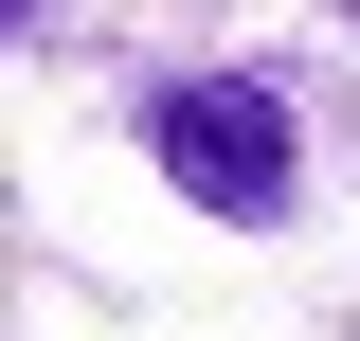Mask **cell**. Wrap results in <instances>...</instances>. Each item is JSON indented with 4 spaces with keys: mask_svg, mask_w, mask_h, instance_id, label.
I'll list each match as a JSON object with an SVG mask.
<instances>
[{
    "mask_svg": "<svg viewBox=\"0 0 360 341\" xmlns=\"http://www.w3.org/2000/svg\"><path fill=\"white\" fill-rule=\"evenodd\" d=\"M144 162L198 215H234V234H270V215L307 198V144H288V90L270 72H162L144 90Z\"/></svg>",
    "mask_w": 360,
    "mask_h": 341,
    "instance_id": "1",
    "label": "cell"
},
{
    "mask_svg": "<svg viewBox=\"0 0 360 341\" xmlns=\"http://www.w3.org/2000/svg\"><path fill=\"white\" fill-rule=\"evenodd\" d=\"M0 36H37V0H0Z\"/></svg>",
    "mask_w": 360,
    "mask_h": 341,
    "instance_id": "2",
    "label": "cell"
},
{
    "mask_svg": "<svg viewBox=\"0 0 360 341\" xmlns=\"http://www.w3.org/2000/svg\"><path fill=\"white\" fill-rule=\"evenodd\" d=\"M342 36H360V0H342Z\"/></svg>",
    "mask_w": 360,
    "mask_h": 341,
    "instance_id": "3",
    "label": "cell"
}]
</instances>
